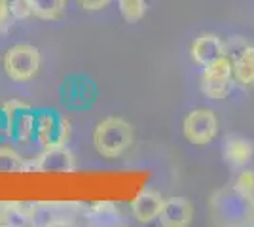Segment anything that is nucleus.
I'll return each mask as SVG.
<instances>
[{"label": "nucleus", "mask_w": 254, "mask_h": 227, "mask_svg": "<svg viewBox=\"0 0 254 227\" xmlns=\"http://www.w3.org/2000/svg\"><path fill=\"white\" fill-rule=\"evenodd\" d=\"M135 142L133 125L124 118L110 116L99 121L93 129V146L105 159H118Z\"/></svg>", "instance_id": "f257e3e1"}, {"label": "nucleus", "mask_w": 254, "mask_h": 227, "mask_svg": "<svg viewBox=\"0 0 254 227\" xmlns=\"http://www.w3.org/2000/svg\"><path fill=\"white\" fill-rule=\"evenodd\" d=\"M214 216L228 226L254 224V195H245L235 187L216 191L211 197Z\"/></svg>", "instance_id": "f03ea898"}, {"label": "nucleus", "mask_w": 254, "mask_h": 227, "mask_svg": "<svg viewBox=\"0 0 254 227\" xmlns=\"http://www.w3.org/2000/svg\"><path fill=\"white\" fill-rule=\"evenodd\" d=\"M42 57L38 47L31 44H15L6 49L2 57V66L6 76L13 82H29L38 74Z\"/></svg>", "instance_id": "7ed1b4c3"}, {"label": "nucleus", "mask_w": 254, "mask_h": 227, "mask_svg": "<svg viewBox=\"0 0 254 227\" xmlns=\"http://www.w3.org/2000/svg\"><path fill=\"white\" fill-rule=\"evenodd\" d=\"M182 133L188 142L205 146L214 140V136L218 133V118L209 108L191 110L182 121Z\"/></svg>", "instance_id": "20e7f679"}, {"label": "nucleus", "mask_w": 254, "mask_h": 227, "mask_svg": "<svg viewBox=\"0 0 254 227\" xmlns=\"http://www.w3.org/2000/svg\"><path fill=\"white\" fill-rule=\"evenodd\" d=\"M34 131H36V138L42 144V148H50V146L68 144L70 133H72V125L61 114L44 112L40 116H36Z\"/></svg>", "instance_id": "39448f33"}, {"label": "nucleus", "mask_w": 254, "mask_h": 227, "mask_svg": "<svg viewBox=\"0 0 254 227\" xmlns=\"http://www.w3.org/2000/svg\"><path fill=\"white\" fill-rule=\"evenodd\" d=\"M76 169L74 153L63 146H50L31 161V171H42V173H70Z\"/></svg>", "instance_id": "423d86ee"}, {"label": "nucleus", "mask_w": 254, "mask_h": 227, "mask_svg": "<svg viewBox=\"0 0 254 227\" xmlns=\"http://www.w3.org/2000/svg\"><path fill=\"white\" fill-rule=\"evenodd\" d=\"M193 220V205L186 197H169L165 199L159 212L158 222L165 227H186Z\"/></svg>", "instance_id": "0eeeda50"}, {"label": "nucleus", "mask_w": 254, "mask_h": 227, "mask_svg": "<svg viewBox=\"0 0 254 227\" xmlns=\"http://www.w3.org/2000/svg\"><path fill=\"white\" fill-rule=\"evenodd\" d=\"M165 199L154 191V189H142L140 193L135 195V199L131 201V212L137 222L140 224H150L154 220H158L159 212L163 208Z\"/></svg>", "instance_id": "6e6552de"}, {"label": "nucleus", "mask_w": 254, "mask_h": 227, "mask_svg": "<svg viewBox=\"0 0 254 227\" xmlns=\"http://www.w3.org/2000/svg\"><path fill=\"white\" fill-rule=\"evenodd\" d=\"M191 59L197 65H209L211 61L226 55V45L216 34H199L191 44Z\"/></svg>", "instance_id": "1a4fd4ad"}, {"label": "nucleus", "mask_w": 254, "mask_h": 227, "mask_svg": "<svg viewBox=\"0 0 254 227\" xmlns=\"http://www.w3.org/2000/svg\"><path fill=\"white\" fill-rule=\"evenodd\" d=\"M254 157V144L243 136H230L224 144V159L233 167H245Z\"/></svg>", "instance_id": "9d476101"}, {"label": "nucleus", "mask_w": 254, "mask_h": 227, "mask_svg": "<svg viewBox=\"0 0 254 227\" xmlns=\"http://www.w3.org/2000/svg\"><path fill=\"white\" fill-rule=\"evenodd\" d=\"M0 226H32V203H0Z\"/></svg>", "instance_id": "9b49d317"}, {"label": "nucleus", "mask_w": 254, "mask_h": 227, "mask_svg": "<svg viewBox=\"0 0 254 227\" xmlns=\"http://www.w3.org/2000/svg\"><path fill=\"white\" fill-rule=\"evenodd\" d=\"M233 63V80L245 87L254 86V45H245L237 51Z\"/></svg>", "instance_id": "f8f14e48"}, {"label": "nucleus", "mask_w": 254, "mask_h": 227, "mask_svg": "<svg viewBox=\"0 0 254 227\" xmlns=\"http://www.w3.org/2000/svg\"><path fill=\"white\" fill-rule=\"evenodd\" d=\"M85 220L93 226H114L120 220V212L114 203L101 201V203H93L85 210Z\"/></svg>", "instance_id": "ddd939ff"}, {"label": "nucleus", "mask_w": 254, "mask_h": 227, "mask_svg": "<svg viewBox=\"0 0 254 227\" xmlns=\"http://www.w3.org/2000/svg\"><path fill=\"white\" fill-rule=\"evenodd\" d=\"M29 2H31L32 15L46 21L59 19L66 8V0H29Z\"/></svg>", "instance_id": "4468645a"}, {"label": "nucleus", "mask_w": 254, "mask_h": 227, "mask_svg": "<svg viewBox=\"0 0 254 227\" xmlns=\"http://www.w3.org/2000/svg\"><path fill=\"white\" fill-rule=\"evenodd\" d=\"M25 171H31V161H27L10 146H0V173H25Z\"/></svg>", "instance_id": "2eb2a0df"}, {"label": "nucleus", "mask_w": 254, "mask_h": 227, "mask_svg": "<svg viewBox=\"0 0 254 227\" xmlns=\"http://www.w3.org/2000/svg\"><path fill=\"white\" fill-rule=\"evenodd\" d=\"M233 78H201V91L212 100H222L232 89Z\"/></svg>", "instance_id": "dca6fc26"}, {"label": "nucleus", "mask_w": 254, "mask_h": 227, "mask_svg": "<svg viewBox=\"0 0 254 227\" xmlns=\"http://www.w3.org/2000/svg\"><path fill=\"white\" fill-rule=\"evenodd\" d=\"M201 78H233V63L228 55H222L218 59L211 61L203 66Z\"/></svg>", "instance_id": "f3484780"}, {"label": "nucleus", "mask_w": 254, "mask_h": 227, "mask_svg": "<svg viewBox=\"0 0 254 227\" xmlns=\"http://www.w3.org/2000/svg\"><path fill=\"white\" fill-rule=\"evenodd\" d=\"M120 11L127 23H137L146 15V0H118Z\"/></svg>", "instance_id": "a211bd4d"}, {"label": "nucleus", "mask_w": 254, "mask_h": 227, "mask_svg": "<svg viewBox=\"0 0 254 227\" xmlns=\"http://www.w3.org/2000/svg\"><path fill=\"white\" fill-rule=\"evenodd\" d=\"M34 123H36V118L32 114H29V110H23L17 116V119L13 121V127H11L17 135V140L27 142L31 138L32 133H34Z\"/></svg>", "instance_id": "6ab92c4d"}, {"label": "nucleus", "mask_w": 254, "mask_h": 227, "mask_svg": "<svg viewBox=\"0 0 254 227\" xmlns=\"http://www.w3.org/2000/svg\"><path fill=\"white\" fill-rule=\"evenodd\" d=\"M233 187L245 195H254V169L239 173V176L235 178Z\"/></svg>", "instance_id": "aec40b11"}, {"label": "nucleus", "mask_w": 254, "mask_h": 227, "mask_svg": "<svg viewBox=\"0 0 254 227\" xmlns=\"http://www.w3.org/2000/svg\"><path fill=\"white\" fill-rule=\"evenodd\" d=\"M31 106L27 104V102H21V100H10V102H6L4 104V114H6V118H8V123H10V129L13 127V121L17 119V116L21 114L23 110H29Z\"/></svg>", "instance_id": "412c9836"}, {"label": "nucleus", "mask_w": 254, "mask_h": 227, "mask_svg": "<svg viewBox=\"0 0 254 227\" xmlns=\"http://www.w3.org/2000/svg\"><path fill=\"white\" fill-rule=\"evenodd\" d=\"M8 8H10L13 19H17V21H19V19H27L29 15H32L31 2H29V0H13Z\"/></svg>", "instance_id": "4be33fe9"}, {"label": "nucleus", "mask_w": 254, "mask_h": 227, "mask_svg": "<svg viewBox=\"0 0 254 227\" xmlns=\"http://www.w3.org/2000/svg\"><path fill=\"white\" fill-rule=\"evenodd\" d=\"M11 21H13V15H11L8 4L4 0H0V33H6L10 29Z\"/></svg>", "instance_id": "5701e85b"}, {"label": "nucleus", "mask_w": 254, "mask_h": 227, "mask_svg": "<svg viewBox=\"0 0 254 227\" xmlns=\"http://www.w3.org/2000/svg\"><path fill=\"white\" fill-rule=\"evenodd\" d=\"M78 4L85 11H99V10H105L106 6L110 4V0H78Z\"/></svg>", "instance_id": "b1692460"}, {"label": "nucleus", "mask_w": 254, "mask_h": 227, "mask_svg": "<svg viewBox=\"0 0 254 227\" xmlns=\"http://www.w3.org/2000/svg\"><path fill=\"white\" fill-rule=\"evenodd\" d=\"M4 2H6V4H8V6H10L11 2H13V0H4Z\"/></svg>", "instance_id": "393cba45"}]
</instances>
